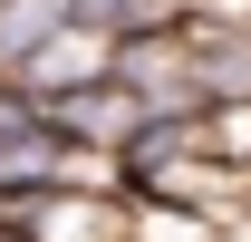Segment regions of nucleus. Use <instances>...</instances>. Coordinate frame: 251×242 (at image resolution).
Listing matches in <instances>:
<instances>
[{"instance_id": "nucleus-1", "label": "nucleus", "mask_w": 251, "mask_h": 242, "mask_svg": "<svg viewBox=\"0 0 251 242\" xmlns=\"http://www.w3.org/2000/svg\"><path fill=\"white\" fill-rule=\"evenodd\" d=\"M0 233H20V242H126V194L29 184V194H0Z\"/></svg>"}, {"instance_id": "nucleus-2", "label": "nucleus", "mask_w": 251, "mask_h": 242, "mask_svg": "<svg viewBox=\"0 0 251 242\" xmlns=\"http://www.w3.org/2000/svg\"><path fill=\"white\" fill-rule=\"evenodd\" d=\"M39 126L49 136H68V146H87V155H116L135 126H145V107L116 88V78H97V88H68V97H39Z\"/></svg>"}, {"instance_id": "nucleus-3", "label": "nucleus", "mask_w": 251, "mask_h": 242, "mask_svg": "<svg viewBox=\"0 0 251 242\" xmlns=\"http://www.w3.org/2000/svg\"><path fill=\"white\" fill-rule=\"evenodd\" d=\"M106 68H116V39H106V30H77V20H58L29 59L10 68V88H29V97H68V88H97Z\"/></svg>"}, {"instance_id": "nucleus-4", "label": "nucleus", "mask_w": 251, "mask_h": 242, "mask_svg": "<svg viewBox=\"0 0 251 242\" xmlns=\"http://www.w3.org/2000/svg\"><path fill=\"white\" fill-rule=\"evenodd\" d=\"M193 59V97L222 107V97H251V30H184Z\"/></svg>"}, {"instance_id": "nucleus-5", "label": "nucleus", "mask_w": 251, "mask_h": 242, "mask_svg": "<svg viewBox=\"0 0 251 242\" xmlns=\"http://www.w3.org/2000/svg\"><path fill=\"white\" fill-rule=\"evenodd\" d=\"M203 0H68L77 30H106V39H164V30H193Z\"/></svg>"}, {"instance_id": "nucleus-6", "label": "nucleus", "mask_w": 251, "mask_h": 242, "mask_svg": "<svg viewBox=\"0 0 251 242\" xmlns=\"http://www.w3.org/2000/svg\"><path fill=\"white\" fill-rule=\"evenodd\" d=\"M126 242H232L213 213H184V204H145L126 194Z\"/></svg>"}, {"instance_id": "nucleus-7", "label": "nucleus", "mask_w": 251, "mask_h": 242, "mask_svg": "<svg viewBox=\"0 0 251 242\" xmlns=\"http://www.w3.org/2000/svg\"><path fill=\"white\" fill-rule=\"evenodd\" d=\"M58 20H68V0H0V78L29 59V49L58 30Z\"/></svg>"}, {"instance_id": "nucleus-8", "label": "nucleus", "mask_w": 251, "mask_h": 242, "mask_svg": "<svg viewBox=\"0 0 251 242\" xmlns=\"http://www.w3.org/2000/svg\"><path fill=\"white\" fill-rule=\"evenodd\" d=\"M29 126H39V97L0 78V146H10V136H29Z\"/></svg>"}, {"instance_id": "nucleus-9", "label": "nucleus", "mask_w": 251, "mask_h": 242, "mask_svg": "<svg viewBox=\"0 0 251 242\" xmlns=\"http://www.w3.org/2000/svg\"><path fill=\"white\" fill-rule=\"evenodd\" d=\"M0 242H20V233H0Z\"/></svg>"}]
</instances>
